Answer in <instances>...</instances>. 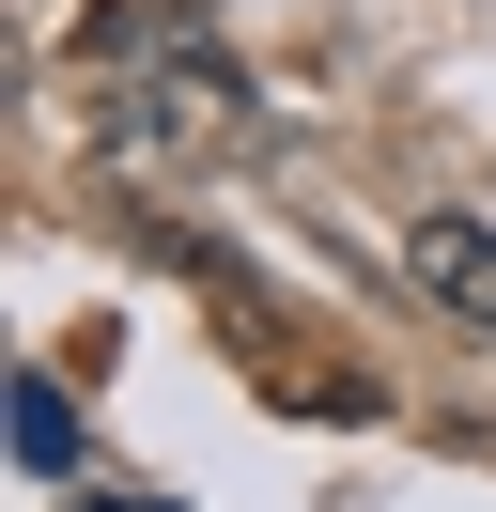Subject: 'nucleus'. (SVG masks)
<instances>
[{
    "label": "nucleus",
    "instance_id": "nucleus-1",
    "mask_svg": "<svg viewBox=\"0 0 496 512\" xmlns=\"http://www.w3.org/2000/svg\"><path fill=\"white\" fill-rule=\"evenodd\" d=\"M233 109H248V94H233L217 63H171V78H140V94L109 109V140H124V156H202Z\"/></svg>",
    "mask_w": 496,
    "mask_h": 512
},
{
    "label": "nucleus",
    "instance_id": "nucleus-2",
    "mask_svg": "<svg viewBox=\"0 0 496 512\" xmlns=\"http://www.w3.org/2000/svg\"><path fill=\"white\" fill-rule=\"evenodd\" d=\"M248 373H264V404H295V419H372V404H388V388H372L357 357L295 342V326H264V357H248Z\"/></svg>",
    "mask_w": 496,
    "mask_h": 512
},
{
    "label": "nucleus",
    "instance_id": "nucleus-3",
    "mask_svg": "<svg viewBox=\"0 0 496 512\" xmlns=\"http://www.w3.org/2000/svg\"><path fill=\"white\" fill-rule=\"evenodd\" d=\"M419 295L465 311V326H496V233L481 218H419Z\"/></svg>",
    "mask_w": 496,
    "mask_h": 512
},
{
    "label": "nucleus",
    "instance_id": "nucleus-4",
    "mask_svg": "<svg viewBox=\"0 0 496 512\" xmlns=\"http://www.w3.org/2000/svg\"><path fill=\"white\" fill-rule=\"evenodd\" d=\"M16 450H31V466H78V419H62V388H47V373L16 388Z\"/></svg>",
    "mask_w": 496,
    "mask_h": 512
}]
</instances>
